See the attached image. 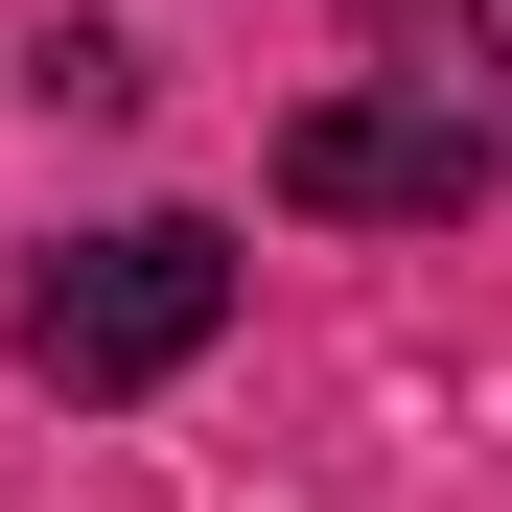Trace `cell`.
<instances>
[{
  "label": "cell",
  "mask_w": 512,
  "mask_h": 512,
  "mask_svg": "<svg viewBox=\"0 0 512 512\" xmlns=\"http://www.w3.org/2000/svg\"><path fill=\"white\" fill-rule=\"evenodd\" d=\"M210 326H233V233L210 210H140V233H70L24 280V373L47 396H163Z\"/></svg>",
  "instance_id": "obj_1"
},
{
  "label": "cell",
  "mask_w": 512,
  "mask_h": 512,
  "mask_svg": "<svg viewBox=\"0 0 512 512\" xmlns=\"http://www.w3.org/2000/svg\"><path fill=\"white\" fill-rule=\"evenodd\" d=\"M280 210H326V233H443V210H489V140H466L443 94H303V117H280Z\"/></svg>",
  "instance_id": "obj_2"
}]
</instances>
